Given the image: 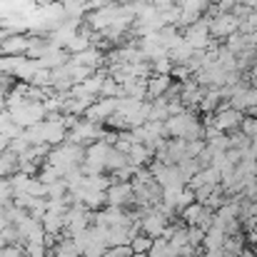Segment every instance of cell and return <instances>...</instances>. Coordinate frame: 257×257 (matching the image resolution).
<instances>
[{
    "label": "cell",
    "mask_w": 257,
    "mask_h": 257,
    "mask_svg": "<svg viewBox=\"0 0 257 257\" xmlns=\"http://www.w3.org/2000/svg\"><path fill=\"white\" fill-rule=\"evenodd\" d=\"M105 195H107V207H127L135 200L133 182H110Z\"/></svg>",
    "instance_id": "cell-2"
},
{
    "label": "cell",
    "mask_w": 257,
    "mask_h": 257,
    "mask_svg": "<svg viewBox=\"0 0 257 257\" xmlns=\"http://www.w3.org/2000/svg\"><path fill=\"white\" fill-rule=\"evenodd\" d=\"M150 160H153V150H148L145 145H138V143H135V145L127 150V165L135 168V170L145 168Z\"/></svg>",
    "instance_id": "cell-5"
},
{
    "label": "cell",
    "mask_w": 257,
    "mask_h": 257,
    "mask_svg": "<svg viewBox=\"0 0 257 257\" xmlns=\"http://www.w3.org/2000/svg\"><path fill=\"white\" fill-rule=\"evenodd\" d=\"M138 225H140V232H143V235H148L150 240H158V237L163 235V230L170 225V220L153 207L148 215H143V217L138 220Z\"/></svg>",
    "instance_id": "cell-3"
},
{
    "label": "cell",
    "mask_w": 257,
    "mask_h": 257,
    "mask_svg": "<svg viewBox=\"0 0 257 257\" xmlns=\"http://www.w3.org/2000/svg\"><path fill=\"white\" fill-rule=\"evenodd\" d=\"M225 232L220 230V227H210L207 232H205V237H202V250L205 252H220L222 250V245H225Z\"/></svg>",
    "instance_id": "cell-6"
},
{
    "label": "cell",
    "mask_w": 257,
    "mask_h": 257,
    "mask_svg": "<svg viewBox=\"0 0 257 257\" xmlns=\"http://www.w3.org/2000/svg\"><path fill=\"white\" fill-rule=\"evenodd\" d=\"M102 257H105V255H102Z\"/></svg>",
    "instance_id": "cell-20"
},
{
    "label": "cell",
    "mask_w": 257,
    "mask_h": 257,
    "mask_svg": "<svg viewBox=\"0 0 257 257\" xmlns=\"http://www.w3.org/2000/svg\"><path fill=\"white\" fill-rule=\"evenodd\" d=\"M170 85H172L170 75H150V78H148V102L163 97V95L170 90Z\"/></svg>",
    "instance_id": "cell-4"
},
{
    "label": "cell",
    "mask_w": 257,
    "mask_h": 257,
    "mask_svg": "<svg viewBox=\"0 0 257 257\" xmlns=\"http://www.w3.org/2000/svg\"><path fill=\"white\" fill-rule=\"evenodd\" d=\"M202 210H205V205H200V202H192V205H187V207L180 212V220H182V225H185V227H195V225L200 222V215H202Z\"/></svg>",
    "instance_id": "cell-8"
},
{
    "label": "cell",
    "mask_w": 257,
    "mask_h": 257,
    "mask_svg": "<svg viewBox=\"0 0 257 257\" xmlns=\"http://www.w3.org/2000/svg\"><path fill=\"white\" fill-rule=\"evenodd\" d=\"M255 175H257V160H255Z\"/></svg>",
    "instance_id": "cell-19"
},
{
    "label": "cell",
    "mask_w": 257,
    "mask_h": 257,
    "mask_svg": "<svg viewBox=\"0 0 257 257\" xmlns=\"http://www.w3.org/2000/svg\"><path fill=\"white\" fill-rule=\"evenodd\" d=\"M8 148H10V140H8L5 135H0V153H5Z\"/></svg>",
    "instance_id": "cell-16"
},
{
    "label": "cell",
    "mask_w": 257,
    "mask_h": 257,
    "mask_svg": "<svg viewBox=\"0 0 257 257\" xmlns=\"http://www.w3.org/2000/svg\"><path fill=\"white\" fill-rule=\"evenodd\" d=\"M197 257H222V252H202V255Z\"/></svg>",
    "instance_id": "cell-18"
},
{
    "label": "cell",
    "mask_w": 257,
    "mask_h": 257,
    "mask_svg": "<svg viewBox=\"0 0 257 257\" xmlns=\"http://www.w3.org/2000/svg\"><path fill=\"white\" fill-rule=\"evenodd\" d=\"M130 247H133V255H148L150 247H153V240L143 232H138L133 240H130Z\"/></svg>",
    "instance_id": "cell-10"
},
{
    "label": "cell",
    "mask_w": 257,
    "mask_h": 257,
    "mask_svg": "<svg viewBox=\"0 0 257 257\" xmlns=\"http://www.w3.org/2000/svg\"><path fill=\"white\" fill-rule=\"evenodd\" d=\"M105 257H135L130 245H117V247H107Z\"/></svg>",
    "instance_id": "cell-14"
},
{
    "label": "cell",
    "mask_w": 257,
    "mask_h": 257,
    "mask_svg": "<svg viewBox=\"0 0 257 257\" xmlns=\"http://www.w3.org/2000/svg\"><path fill=\"white\" fill-rule=\"evenodd\" d=\"M15 172H18V155L10 150L0 153V177H10Z\"/></svg>",
    "instance_id": "cell-9"
},
{
    "label": "cell",
    "mask_w": 257,
    "mask_h": 257,
    "mask_svg": "<svg viewBox=\"0 0 257 257\" xmlns=\"http://www.w3.org/2000/svg\"><path fill=\"white\" fill-rule=\"evenodd\" d=\"M250 217H257V200L250 202Z\"/></svg>",
    "instance_id": "cell-17"
},
{
    "label": "cell",
    "mask_w": 257,
    "mask_h": 257,
    "mask_svg": "<svg viewBox=\"0 0 257 257\" xmlns=\"http://www.w3.org/2000/svg\"><path fill=\"white\" fill-rule=\"evenodd\" d=\"M202 237H205V230H200V227H187V245L190 247H202Z\"/></svg>",
    "instance_id": "cell-13"
},
{
    "label": "cell",
    "mask_w": 257,
    "mask_h": 257,
    "mask_svg": "<svg viewBox=\"0 0 257 257\" xmlns=\"http://www.w3.org/2000/svg\"><path fill=\"white\" fill-rule=\"evenodd\" d=\"M240 133H242L245 138H250V140H257V117L245 115V120H242V125H240Z\"/></svg>",
    "instance_id": "cell-12"
},
{
    "label": "cell",
    "mask_w": 257,
    "mask_h": 257,
    "mask_svg": "<svg viewBox=\"0 0 257 257\" xmlns=\"http://www.w3.org/2000/svg\"><path fill=\"white\" fill-rule=\"evenodd\" d=\"M0 257H23V247H20V245H8V247H0Z\"/></svg>",
    "instance_id": "cell-15"
},
{
    "label": "cell",
    "mask_w": 257,
    "mask_h": 257,
    "mask_svg": "<svg viewBox=\"0 0 257 257\" xmlns=\"http://www.w3.org/2000/svg\"><path fill=\"white\" fill-rule=\"evenodd\" d=\"M100 97H120V85L107 75L105 80H102V87H100Z\"/></svg>",
    "instance_id": "cell-11"
},
{
    "label": "cell",
    "mask_w": 257,
    "mask_h": 257,
    "mask_svg": "<svg viewBox=\"0 0 257 257\" xmlns=\"http://www.w3.org/2000/svg\"><path fill=\"white\" fill-rule=\"evenodd\" d=\"M125 165H127V155L120 153V150H115V148H110L107 155H105V163H102L105 175H112L115 170H120V168H125Z\"/></svg>",
    "instance_id": "cell-7"
},
{
    "label": "cell",
    "mask_w": 257,
    "mask_h": 257,
    "mask_svg": "<svg viewBox=\"0 0 257 257\" xmlns=\"http://www.w3.org/2000/svg\"><path fill=\"white\" fill-rule=\"evenodd\" d=\"M242 25V20L232 13H217L212 18H207V30L212 40H227L232 33H237Z\"/></svg>",
    "instance_id": "cell-1"
}]
</instances>
